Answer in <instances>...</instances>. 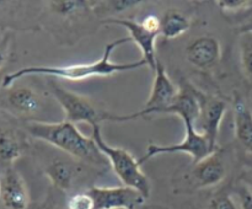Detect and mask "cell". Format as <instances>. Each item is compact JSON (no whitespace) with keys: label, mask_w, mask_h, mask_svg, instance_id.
I'll return each instance as SVG.
<instances>
[{"label":"cell","mask_w":252,"mask_h":209,"mask_svg":"<svg viewBox=\"0 0 252 209\" xmlns=\"http://www.w3.org/2000/svg\"><path fill=\"white\" fill-rule=\"evenodd\" d=\"M160 36L164 39H175L189 31L192 26L191 17L177 9H169L160 17Z\"/></svg>","instance_id":"e0dca14e"},{"label":"cell","mask_w":252,"mask_h":209,"mask_svg":"<svg viewBox=\"0 0 252 209\" xmlns=\"http://www.w3.org/2000/svg\"><path fill=\"white\" fill-rule=\"evenodd\" d=\"M14 34L10 30L0 29V69L5 65L11 53Z\"/></svg>","instance_id":"603a6c76"},{"label":"cell","mask_w":252,"mask_h":209,"mask_svg":"<svg viewBox=\"0 0 252 209\" xmlns=\"http://www.w3.org/2000/svg\"><path fill=\"white\" fill-rule=\"evenodd\" d=\"M239 182L245 184L248 188H250L252 191V169L243 170L240 176H239Z\"/></svg>","instance_id":"4316f807"},{"label":"cell","mask_w":252,"mask_h":209,"mask_svg":"<svg viewBox=\"0 0 252 209\" xmlns=\"http://www.w3.org/2000/svg\"><path fill=\"white\" fill-rule=\"evenodd\" d=\"M140 22H142V24L144 25L149 31L154 32V33H158L160 36L161 20H160L159 16H157V15H148V16H145Z\"/></svg>","instance_id":"484cf974"},{"label":"cell","mask_w":252,"mask_h":209,"mask_svg":"<svg viewBox=\"0 0 252 209\" xmlns=\"http://www.w3.org/2000/svg\"><path fill=\"white\" fill-rule=\"evenodd\" d=\"M244 31H251V32H252V26H250V27H249V29L244 30Z\"/></svg>","instance_id":"f1b7e54d"},{"label":"cell","mask_w":252,"mask_h":209,"mask_svg":"<svg viewBox=\"0 0 252 209\" xmlns=\"http://www.w3.org/2000/svg\"><path fill=\"white\" fill-rule=\"evenodd\" d=\"M145 4L140 0H108V1H96L94 12L103 22L105 20L118 19V15L129 12L130 10L138 9Z\"/></svg>","instance_id":"d6986e66"},{"label":"cell","mask_w":252,"mask_h":209,"mask_svg":"<svg viewBox=\"0 0 252 209\" xmlns=\"http://www.w3.org/2000/svg\"><path fill=\"white\" fill-rule=\"evenodd\" d=\"M44 209H68L66 208V204L58 203V202H48L44 207Z\"/></svg>","instance_id":"83f0119b"},{"label":"cell","mask_w":252,"mask_h":209,"mask_svg":"<svg viewBox=\"0 0 252 209\" xmlns=\"http://www.w3.org/2000/svg\"><path fill=\"white\" fill-rule=\"evenodd\" d=\"M9 90L6 97L7 105L15 113L22 117L34 118L46 108V98L33 88L12 85Z\"/></svg>","instance_id":"9a60e30c"},{"label":"cell","mask_w":252,"mask_h":209,"mask_svg":"<svg viewBox=\"0 0 252 209\" xmlns=\"http://www.w3.org/2000/svg\"><path fill=\"white\" fill-rule=\"evenodd\" d=\"M25 130L31 137L52 145L63 154L96 170L110 167L108 160L98 149L93 137H86L76 124L62 122H29Z\"/></svg>","instance_id":"3957f363"},{"label":"cell","mask_w":252,"mask_h":209,"mask_svg":"<svg viewBox=\"0 0 252 209\" xmlns=\"http://www.w3.org/2000/svg\"><path fill=\"white\" fill-rule=\"evenodd\" d=\"M132 42L130 37H122L115 41L106 43L103 53L98 60L91 63L73 64V65H39V66H26L21 68L14 73L6 74L2 79V88L10 89L15 85L20 79L27 76H48L52 79H63V80L81 81L85 79L96 78V76H112L115 74L125 73V71L135 70V69L148 66L144 59H139L132 63H113L111 60V54L122 44Z\"/></svg>","instance_id":"6da1fadb"},{"label":"cell","mask_w":252,"mask_h":209,"mask_svg":"<svg viewBox=\"0 0 252 209\" xmlns=\"http://www.w3.org/2000/svg\"><path fill=\"white\" fill-rule=\"evenodd\" d=\"M233 193L238 199L239 208L240 209H252V191L239 182L233 188Z\"/></svg>","instance_id":"cb8c5ba5"},{"label":"cell","mask_w":252,"mask_h":209,"mask_svg":"<svg viewBox=\"0 0 252 209\" xmlns=\"http://www.w3.org/2000/svg\"><path fill=\"white\" fill-rule=\"evenodd\" d=\"M48 83L49 92L64 112L65 120L73 124L88 123L91 128L108 120L111 112L96 106L89 97L63 88L57 83L56 79L48 80Z\"/></svg>","instance_id":"8992f818"},{"label":"cell","mask_w":252,"mask_h":209,"mask_svg":"<svg viewBox=\"0 0 252 209\" xmlns=\"http://www.w3.org/2000/svg\"><path fill=\"white\" fill-rule=\"evenodd\" d=\"M234 134L236 142L252 154V111L240 95H235L233 102Z\"/></svg>","instance_id":"2e32d148"},{"label":"cell","mask_w":252,"mask_h":209,"mask_svg":"<svg viewBox=\"0 0 252 209\" xmlns=\"http://www.w3.org/2000/svg\"><path fill=\"white\" fill-rule=\"evenodd\" d=\"M241 69L249 80L252 81V32L243 31L239 39Z\"/></svg>","instance_id":"ffe728a7"},{"label":"cell","mask_w":252,"mask_h":209,"mask_svg":"<svg viewBox=\"0 0 252 209\" xmlns=\"http://www.w3.org/2000/svg\"><path fill=\"white\" fill-rule=\"evenodd\" d=\"M102 25H118V26L126 27L129 32V37L132 42H134L139 47L142 52V59L147 61L150 70L154 73L157 68V54H155V41L159 34L149 31L140 21L128 19V17H118V19L105 20Z\"/></svg>","instance_id":"5bb4252c"},{"label":"cell","mask_w":252,"mask_h":209,"mask_svg":"<svg viewBox=\"0 0 252 209\" xmlns=\"http://www.w3.org/2000/svg\"><path fill=\"white\" fill-rule=\"evenodd\" d=\"M65 204L68 209H96L94 198L88 191L70 194L66 198Z\"/></svg>","instance_id":"7402d4cb"},{"label":"cell","mask_w":252,"mask_h":209,"mask_svg":"<svg viewBox=\"0 0 252 209\" xmlns=\"http://www.w3.org/2000/svg\"><path fill=\"white\" fill-rule=\"evenodd\" d=\"M206 209H240L236 199L234 198L233 189L221 188L209 198Z\"/></svg>","instance_id":"44dd1931"},{"label":"cell","mask_w":252,"mask_h":209,"mask_svg":"<svg viewBox=\"0 0 252 209\" xmlns=\"http://www.w3.org/2000/svg\"><path fill=\"white\" fill-rule=\"evenodd\" d=\"M217 5L223 12H241L252 9V1L246 0H220L217 1Z\"/></svg>","instance_id":"d4e9b609"},{"label":"cell","mask_w":252,"mask_h":209,"mask_svg":"<svg viewBox=\"0 0 252 209\" xmlns=\"http://www.w3.org/2000/svg\"><path fill=\"white\" fill-rule=\"evenodd\" d=\"M228 170L229 162L226 149L218 148L203 160L192 164L191 167H189L185 174H182V176L174 182L176 184L175 191L189 193L218 186L225 179Z\"/></svg>","instance_id":"5b68a950"},{"label":"cell","mask_w":252,"mask_h":209,"mask_svg":"<svg viewBox=\"0 0 252 209\" xmlns=\"http://www.w3.org/2000/svg\"><path fill=\"white\" fill-rule=\"evenodd\" d=\"M185 125V137L181 142L175 144H154L150 143L147 147L145 154L139 159V164L143 165L148 160L153 159L159 155L167 154H187L191 156L192 164L201 161L204 157L208 156L216 150L211 147L206 135L199 133L194 124H184Z\"/></svg>","instance_id":"ba28073f"},{"label":"cell","mask_w":252,"mask_h":209,"mask_svg":"<svg viewBox=\"0 0 252 209\" xmlns=\"http://www.w3.org/2000/svg\"><path fill=\"white\" fill-rule=\"evenodd\" d=\"M22 135L11 128H0V161L10 166L24 152Z\"/></svg>","instance_id":"ac0fdd59"},{"label":"cell","mask_w":252,"mask_h":209,"mask_svg":"<svg viewBox=\"0 0 252 209\" xmlns=\"http://www.w3.org/2000/svg\"><path fill=\"white\" fill-rule=\"evenodd\" d=\"M30 193L21 174L12 165L0 172V208L29 209Z\"/></svg>","instance_id":"8fae6325"},{"label":"cell","mask_w":252,"mask_h":209,"mask_svg":"<svg viewBox=\"0 0 252 209\" xmlns=\"http://www.w3.org/2000/svg\"><path fill=\"white\" fill-rule=\"evenodd\" d=\"M41 22L61 46H74L83 37L95 33L101 20L94 12L96 1L54 0L44 2Z\"/></svg>","instance_id":"7a4b0ae2"},{"label":"cell","mask_w":252,"mask_h":209,"mask_svg":"<svg viewBox=\"0 0 252 209\" xmlns=\"http://www.w3.org/2000/svg\"><path fill=\"white\" fill-rule=\"evenodd\" d=\"M96 209H138L147 198L129 187H97L89 189Z\"/></svg>","instance_id":"30bf717a"},{"label":"cell","mask_w":252,"mask_h":209,"mask_svg":"<svg viewBox=\"0 0 252 209\" xmlns=\"http://www.w3.org/2000/svg\"><path fill=\"white\" fill-rule=\"evenodd\" d=\"M196 96L199 106V115L196 128H199V130H197L206 135L211 147L217 150L218 149L217 139H218L219 128L228 110V102L218 96L204 92L198 88H196Z\"/></svg>","instance_id":"9c48e42d"},{"label":"cell","mask_w":252,"mask_h":209,"mask_svg":"<svg viewBox=\"0 0 252 209\" xmlns=\"http://www.w3.org/2000/svg\"><path fill=\"white\" fill-rule=\"evenodd\" d=\"M83 162L70 156H54L44 167V175L51 181L52 187L61 193L73 189L84 172Z\"/></svg>","instance_id":"7c38bea8"},{"label":"cell","mask_w":252,"mask_h":209,"mask_svg":"<svg viewBox=\"0 0 252 209\" xmlns=\"http://www.w3.org/2000/svg\"><path fill=\"white\" fill-rule=\"evenodd\" d=\"M189 64L201 71H211L221 59V44L217 37L206 34L192 39L185 49Z\"/></svg>","instance_id":"4fadbf2b"},{"label":"cell","mask_w":252,"mask_h":209,"mask_svg":"<svg viewBox=\"0 0 252 209\" xmlns=\"http://www.w3.org/2000/svg\"><path fill=\"white\" fill-rule=\"evenodd\" d=\"M91 137L95 140L101 152L108 160L110 167L122 182L123 186L135 189L144 198H149L152 192L150 181L140 169L142 165L139 164V160L135 159L128 150L108 144L101 134V125H94Z\"/></svg>","instance_id":"277c9868"},{"label":"cell","mask_w":252,"mask_h":209,"mask_svg":"<svg viewBox=\"0 0 252 209\" xmlns=\"http://www.w3.org/2000/svg\"><path fill=\"white\" fill-rule=\"evenodd\" d=\"M179 93V86L167 75L164 64L158 60L157 68L154 71V80H153L152 91L149 98L145 102L144 107L138 112L133 113H110L108 122H126V120L137 119L145 117L148 115H164L165 110L171 105Z\"/></svg>","instance_id":"52a82bcc"}]
</instances>
